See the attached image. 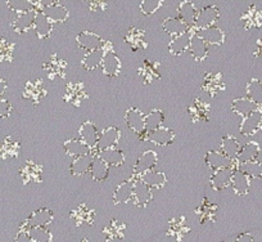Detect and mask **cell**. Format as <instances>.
<instances>
[{
	"label": "cell",
	"mask_w": 262,
	"mask_h": 242,
	"mask_svg": "<svg viewBox=\"0 0 262 242\" xmlns=\"http://www.w3.org/2000/svg\"><path fill=\"white\" fill-rule=\"evenodd\" d=\"M12 52H13V47L11 43L7 40H0V62L11 59Z\"/></svg>",
	"instance_id": "60d3db41"
},
{
	"label": "cell",
	"mask_w": 262,
	"mask_h": 242,
	"mask_svg": "<svg viewBox=\"0 0 262 242\" xmlns=\"http://www.w3.org/2000/svg\"><path fill=\"white\" fill-rule=\"evenodd\" d=\"M125 121L128 129L137 134L145 132V115L138 108H128L125 113Z\"/></svg>",
	"instance_id": "3957f363"
},
{
	"label": "cell",
	"mask_w": 262,
	"mask_h": 242,
	"mask_svg": "<svg viewBox=\"0 0 262 242\" xmlns=\"http://www.w3.org/2000/svg\"><path fill=\"white\" fill-rule=\"evenodd\" d=\"M241 147L242 146L239 145V142L235 139V138L231 137V135H228V137L224 138L223 142H221L220 150L221 152L225 153L228 157L233 158V160H236L239 151H241Z\"/></svg>",
	"instance_id": "1f68e13d"
},
{
	"label": "cell",
	"mask_w": 262,
	"mask_h": 242,
	"mask_svg": "<svg viewBox=\"0 0 262 242\" xmlns=\"http://www.w3.org/2000/svg\"><path fill=\"white\" fill-rule=\"evenodd\" d=\"M90 174H92V178L97 182H103L107 179L108 174H110V166L97 156V157L93 158L92 166H90Z\"/></svg>",
	"instance_id": "f1b7e54d"
},
{
	"label": "cell",
	"mask_w": 262,
	"mask_h": 242,
	"mask_svg": "<svg viewBox=\"0 0 262 242\" xmlns=\"http://www.w3.org/2000/svg\"><path fill=\"white\" fill-rule=\"evenodd\" d=\"M18 153V143L14 142L12 138H6L0 143V156L3 158L16 157Z\"/></svg>",
	"instance_id": "d590c367"
},
{
	"label": "cell",
	"mask_w": 262,
	"mask_h": 242,
	"mask_svg": "<svg viewBox=\"0 0 262 242\" xmlns=\"http://www.w3.org/2000/svg\"><path fill=\"white\" fill-rule=\"evenodd\" d=\"M162 29L165 30V32H167L171 36H175V35L183 34V32L188 31L189 26L180 19L179 17H170V18H166L162 24Z\"/></svg>",
	"instance_id": "4316f807"
},
{
	"label": "cell",
	"mask_w": 262,
	"mask_h": 242,
	"mask_svg": "<svg viewBox=\"0 0 262 242\" xmlns=\"http://www.w3.org/2000/svg\"><path fill=\"white\" fill-rule=\"evenodd\" d=\"M93 158L94 157H93L90 153L74 157V161H72L71 166H70V171H71L72 175L81 176L84 175V174L89 173L90 166H92V163H93Z\"/></svg>",
	"instance_id": "7402d4cb"
},
{
	"label": "cell",
	"mask_w": 262,
	"mask_h": 242,
	"mask_svg": "<svg viewBox=\"0 0 262 242\" xmlns=\"http://www.w3.org/2000/svg\"><path fill=\"white\" fill-rule=\"evenodd\" d=\"M163 120H165V115L162 111L153 110L149 113L145 115V132H150L157 128L162 127Z\"/></svg>",
	"instance_id": "e575fe53"
},
{
	"label": "cell",
	"mask_w": 262,
	"mask_h": 242,
	"mask_svg": "<svg viewBox=\"0 0 262 242\" xmlns=\"http://www.w3.org/2000/svg\"><path fill=\"white\" fill-rule=\"evenodd\" d=\"M55 3H59V0H40V6L44 8V7H49V6H53V4Z\"/></svg>",
	"instance_id": "bcb514c9"
},
{
	"label": "cell",
	"mask_w": 262,
	"mask_h": 242,
	"mask_svg": "<svg viewBox=\"0 0 262 242\" xmlns=\"http://www.w3.org/2000/svg\"><path fill=\"white\" fill-rule=\"evenodd\" d=\"M234 168H223L213 170V174L210 178L211 187L216 191H223L228 188L231 183Z\"/></svg>",
	"instance_id": "277c9868"
},
{
	"label": "cell",
	"mask_w": 262,
	"mask_h": 242,
	"mask_svg": "<svg viewBox=\"0 0 262 242\" xmlns=\"http://www.w3.org/2000/svg\"><path fill=\"white\" fill-rule=\"evenodd\" d=\"M196 35L202 37L208 45H221L225 42V34L220 27L211 25L205 29H198Z\"/></svg>",
	"instance_id": "8992f818"
},
{
	"label": "cell",
	"mask_w": 262,
	"mask_h": 242,
	"mask_svg": "<svg viewBox=\"0 0 262 242\" xmlns=\"http://www.w3.org/2000/svg\"><path fill=\"white\" fill-rule=\"evenodd\" d=\"M100 67H102L103 74L110 77H116L121 71V60L116 53H113L112 50H108L103 57Z\"/></svg>",
	"instance_id": "9c48e42d"
},
{
	"label": "cell",
	"mask_w": 262,
	"mask_h": 242,
	"mask_svg": "<svg viewBox=\"0 0 262 242\" xmlns=\"http://www.w3.org/2000/svg\"><path fill=\"white\" fill-rule=\"evenodd\" d=\"M236 241H253V237L249 233H242L236 237Z\"/></svg>",
	"instance_id": "f6af8a7d"
},
{
	"label": "cell",
	"mask_w": 262,
	"mask_h": 242,
	"mask_svg": "<svg viewBox=\"0 0 262 242\" xmlns=\"http://www.w3.org/2000/svg\"><path fill=\"white\" fill-rule=\"evenodd\" d=\"M196 13H198V11L195 9V6H194L191 2H189V0H184V2H181L180 6H179L178 8L179 18L183 19L189 27L194 26V22H195V18H196Z\"/></svg>",
	"instance_id": "cb8c5ba5"
},
{
	"label": "cell",
	"mask_w": 262,
	"mask_h": 242,
	"mask_svg": "<svg viewBox=\"0 0 262 242\" xmlns=\"http://www.w3.org/2000/svg\"><path fill=\"white\" fill-rule=\"evenodd\" d=\"M191 35L188 31L183 32V34L175 35V36L171 39L170 44H168V50L172 55H181L189 50V45H190Z\"/></svg>",
	"instance_id": "9a60e30c"
},
{
	"label": "cell",
	"mask_w": 262,
	"mask_h": 242,
	"mask_svg": "<svg viewBox=\"0 0 262 242\" xmlns=\"http://www.w3.org/2000/svg\"><path fill=\"white\" fill-rule=\"evenodd\" d=\"M219 17H220L219 9L216 8L215 6H207L196 13L194 26H195L196 30L205 29V27L211 26V25H215V22L217 21Z\"/></svg>",
	"instance_id": "7a4b0ae2"
},
{
	"label": "cell",
	"mask_w": 262,
	"mask_h": 242,
	"mask_svg": "<svg viewBox=\"0 0 262 242\" xmlns=\"http://www.w3.org/2000/svg\"><path fill=\"white\" fill-rule=\"evenodd\" d=\"M105 54V50L103 48H98V49L90 50L86 53V55L84 57V59L81 60V66L84 67L88 71H93L97 67H99L102 65L103 57Z\"/></svg>",
	"instance_id": "603a6c76"
},
{
	"label": "cell",
	"mask_w": 262,
	"mask_h": 242,
	"mask_svg": "<svg viewBox=\"0 0 262 242\" xmlns=\"http://www.w3.org/2000/svg\"><path fill=\"white\" fill-rule=\"evenodd\" d=\"M103 40L100 39V36H98L97 34H93V32L84 31L81 34L77 35V45H79L81 49L90 52V50L98 49V48H102Z\"/></svg>",
	"instance_id": "44dd1931"
},
{
	"label": "cell",
	"mask_w": 262,
	"mask_h": 242,
	"mask_svg": "<svg viewBox=\"0 0 262 242\" xmlns=\"http://www.w3.org/2000/svg\"><path fill=\"white\" fill-rule=\"evenodd\" d=\"M79 134L80 139H81L85 145L89 146L92 150L97 148L98 139H99V133H98L97 127L94 125V123H92V121H85L84 124L80 127Z\"/></svg>",
	"instance_id": "7c38bea8"
},
{
	"label": "cell",
	"mask_w": 262,
	"mask_h": 242,
	"mask_svg": "<svg viewBox=\"0 0 262 242\" xmlns=\"http://www.w3.org/2000/svg\"><path fill=\"white\" fill-rule=\"evenodd\" d=\"M206 164L208 168L212 170H217V169L223 168H234V160L228 157L225 153L219 152V151H210L206 155Z\"/></svg>",
	"instance_id": "30bf717a"
},
{
	"label": "cell",
	"mask_w": 262,
	"mask_h": 242,
	"mask_svg": "<svg viewBox=\"0 0 262 242\" xmlns=\"http://www.w3.org/2000/svg\"><path fill=\"white\" fill-rule=\"evenodd\" d=\"M25 94L29 95V98H31V99H37L40 97V88L36 84H31L30 83V84H27Z\"/></svg>",
	"instance_id": "7bdbcfd3"
},
{
	"label": "cell",
	"mask_w": 262,
	"mask_h": 242,
	"mask_svg": "<svg viewBox=\"0 0 262 242\" xmlns=\"http://www.w3.org/2000/svg\"><path fill=\"white\" fill-rule=\"evenodd\" d=\"M53 213L49 209H40V210L34 211L29 219L26 220L25 227L32 228V227H47L48 224L52 223Z\"/></svg>",
	"instance_id": "d6986e66"
},
{
	"label": "cell",
	"mask_w": 262,
	"mask_h": 242,
	"mask_svg": "<svg viewBox=\"0 0 262 242\" xmlns=\"http://www.w3.org/2000/svg\"><path fill=\"white\" fill-rule=\"evenodd\" d=\"M258 153H259L258 143L248 142V143H246L243 147H241V151H239L236 161H238V164L253 161L258 157Z\"/></svg>",
	"instance_id": "f546056e"
},
{
	"label": "cell",
	"mask_w": 262,
	"mask_h": 242,
	"mask_svg": "<svg viewBox=\"0 0 262 242\" xmlns=\"http://www.w3.org/2000/svg\"><path fill=\"white\" fill-rule=\"evenodd\" d=\"M16 241H31V238H30V234H29V229L19 232L18 236L16 237Z\"/></svg>",
	"instance_id": "ee69618b"
},
{
	"label": "cell",
	"mask_w": 262,
	"mask_h": 242,
	"mask_svg": "<svg viewBox=\"0 0 262 242\" xmlns=\"http://www.w3.org/2000/svg\"><path fill=\"white\" fill-rule=\"evenodd\" d=\"M153 193L152 188L144 185L139 178L134 183V193H133V201L137 206H147L152 201Z\"/></svg>",
	"instance_id": "ba28073f"
},
{
	"label": "cell",
	"mask_w": 262,
	"mask_h": 242,
	"mask_svg": "<svg viewBox=\"0 0 262 242\" xmlns=\"http://www.w3.org/2000/svg\"><path fill=\"white\" fill-rule=\"evenodd\" d=\"M149 142L155 143L157 146H168L173 142V138H175V133L172 132L168 128H157L155 130H150V132H147V135H145Z\"/></svg>",
	"instance_id": "8fae6325"
},
{
	"label": "cell",
	"mask_w": 262,
	"mask_h": 242,
	"mask_svg": "<svg viewBox=\"0 0 262 242\" xmlns=\"http://www.w3.org/2000/svg\"><path fill=\"white\" fill-rule=\"evenodd\" d=\"M163 0H142L140 3V11L145 16L155 14L162 6Z\"/></svg>",
	"instance_id": "f35d334b"
},
{
	"label": "cell",
	"mask_w": 262,
	"mask_h": 242,
	"mask_svg": "<svg viewBox=\"0 0 262 242\" xmlns=\"http://www.w3.org/2000/svg\"><path fill=\"white\" fill-rule=\"evenodd\" d=\"M6 90H7V83H6V80L0 79V98L3 97L4 93H6Z\"/></svg>",
	"instance_id": "7dc6e473"
},
{
	"label": "cell",
	"mask_w": 262,
	"mask_h": 242,
	"mask_svg": "<svg viewBox=\"0 0 262 242\" xmlns=\"http://www.w3.org/2000/svg\"><path fill=\"white\" fill-rule=\"evenodd\" d=\"M12 112V106L11 103L3 97L0 98V118H7L11 116Z\"/></svg>",
	"instance_id": "b9f144b4"
},
{
	"label": "cell",
	"mask_w": 262,
	"mask_h": 242,
	"mask_svg": "<svg viewBox=\"0 0 262 242\" xmlns=\"http://www.w3.org/2000/svg\"><path fill=\"white\" fill-rule=\"evenodd\" d=\"M189 50H190L191 55L195 60H203L207 57L208 53V44L198 35L191 36L190 45H189Z\"/></svg>",
	"instance_id": "d4e9b609"
},
{
	"label": "cell",
	"mask_w": 262,
	"mask_h": 242,
	"mask_svg": "<svg viewBox=\"0 0 262 242\" xmlns=\"http://www.w3.org/2000/svg\"><path fill=\"white\" fill-rule=\"evenodd\" d=\"M29 234L31 241L35 242H49L52 239V234L45 227H32L29 228Z\"/></svg>",
	"instance_id": "8d00e7d4"
},
{
	"label": "cell",
	"mask_w": 262,
	"mask_h": 242,
	"mask_svg": "<svg viewBox=\"0 0 262 242\" xmlns=\"http://www.w3.org/2000/svg\"><path fill=\"white\" fill-rule=\"evenodd\" d=\"M98 157L102 158L108 166H121L125 163V153L116 147L98 151Z\"/></svg>",
	"instance_id": "ac0fdd59"
},
{
	"label": "cell",
	"mask_w": 262,
	"mask_h": 242,
	"mask_svg": "<svg viewBox=\"0 0 262 242\" xmlns=\"http://www.w3.org/2000/svg\"><path fill=\"white\" fill-rule=\"evenodd\" d=\"M259 130H261V132H262V120H261V125H259Z\"/></svg>",
	"instance_id": "681fc988"
},
{
	"label": "cell",
	"mask_w": 262,
	"mask_h": 242,
	"mask_svg": "<svg viewBox=\"0 0 262 242\" xmlns=\"http://www.w3.org/2000/svg\"><path fill=\"white\" fill-rule=\"evenodd\" d=\"M7 6L16 13H24V12L32 11L35 8V6L30 0H7Z\"/></svg>",
	"instance_id": "74e56055"
},
{
	"label": "cell",
	"mask_w": 262,
	"mask_h": 242,
	"mask_svg": "<svg viewBox=\"0 0 262 242\" xmlns=\"http://www.w3.org/2000/svg\"><path fill=\"white\" fill-rule=\"evenodd\" d=\"M262 120V111L258 108L251 112L249 115L244 116L243 121L241 124V133L244 137H251V135L256 134L259 130V125H261Z\"/></svg>",
	"instance_id": "6da1fadb"
},
{
	"label": "cell",
	"mask_w": 262,
	"mask_h": 242,
	"mask_svg": "<svg viewBox=\"0 0 262 242\" xmlns=\"http://www.w3.org/2000/svg\"><path fill=\"white\" fill-rule=\"evenodd\" d=\"M42 13L49 18V21L52 24H62L70 16L69 9L66 8V7L60 6L59 3H55L49 7H44L42 8Z\"/></svg>",
	"instance_id": "ffe728a7"
},
{
	"label": "cell",
	"mask_w": 262,
	"mask_h": 242,
	"mask_svg": "<svg viewBox=\"0 0 262 242\" xmlns=\"http://www.w3.org/2000/svg\"><path fill=\"white\" fill-rule=\"evenodd\" d=\"M35 32L39 37L44 39V37H48L50 34H52L53 30V24L49 21L47 16L41 12H36V17H35V24H34Z\"/></svg>",
	"instance_id": "484cf974"
},
{
	"label": "cell",
	"mask_w": 262,
	"mask_h": 242,
	"mask_svg": "<svg viewBox=\"0 0 262 242\" xmlns=\"http://www.w3.org/2000/svg\"><path fill=\"white\" fill-rule=\"evenodd\" d=\"M138 178H139L144 185H147L148 187L152 188V190H160V188H162L166 183L165 173H162V171H157L155 170V169L140 174Z\"/></svg>",
	"instance_id": "2e32d148"
},
{
	"label": "cell",
	"mask_w": 262,
	"mask_h": 242,
	"mask_svg": "<svg viewBox=\"0 0 262 242\" xmlns=\"http://www.w3.org/2000/svg\"><path fill=\"white\" fill-rule=\"evenodd\" d=\"M158 163V156L155 151H145L144 153L139 156L134 165V174L139 176L140 174L145 173L148 170H152L156 168Z\"/></svg>",
	"instance_id": "52a82bcc"
},
{
	"label": "cell",
	"mask_w": 262,
	"mask_h": 242,
	"mask_svg": "<svg viewBox=\"0 0 262 242\" xmlns=\"http://www.w3.org/2000/svg\"><path fill=\"white\" fill-rule=\"evenodd\" d=\"M66 153L71 157H77V156L88 155L92 152V148L85 145L81 139H70L64 142Z\"/></svg>",
	"instance_id": "83f0119b"
},
{
	"label": "cell",
	"mask_w": 262,
	"mask_h": 242,
	"mask_svg": "<svg viewBox=\"0 0 262 242\" xmlns=\"http://www.w3.org/2000/svg\"><path fill=\"white\" fill-rule=\"evenodd\" d=\"M249 179L251 178L247 174H244L243 171L239 170V169H234L230 186L233 187V191L236 195L243 196L248 193L249 187H251V180Z\"/></svg>",
	"instance_id": "4fadbf2b"
},
{
	"label": "cell",
	"mask_w": 262,
	"mask_h": 242,
	"mask_svg": "<svg viewBox=\"0 0 262 242\" xmlns=\"http://www.w3.org/2000/svg\"><path fill=\"white\" fill-rule=\"evenodd\" d=\"M30 2H31V3L34 4V6H37V4L40 3V0H30Z\"/></svg>",
	"instance_id": "c3c4849f"
},
{
	"label": "cell",
	"mask_w": 262,
	"mask_h": 242,
	"mask_svg": "<svg viewBox=\"0 0 262 242\" xmlns=\"http://www.w3.org/2000/svg\"><path fill=\"white\" fill-rule=\"evenodd\" d=\"M121 133L117 128L115 127H108L103 130L99 134V139H98L97 150H105V148H112L116 147L120 142Z\"/></svg>",
	"instance_id": "5b68a950"
},
{
	"label": "cell",
	"mask_w": 262,
	"mask_h": 242,
	"mask_svg": "<svg viewBox=\"0 0 262 242\" xmlns=\"http://www.w3.org/2000/svg\"><path fill=\"white\" fill-rule=\"evenodd\" d=\"M231 108L235 113H238L239 116L244 117V116L249 115L251 112H253L257 108V105L254 102H252L248 97H242L236 98L235 100H233L231 103Z\"/></svg>",
	"instance_id": "4dcf8cb0"
},
{
	"label": "cell",
	"mask_w": 262,
	"mask_h": 242,
	"mask_svg": "<svg viewBox=\"0 0 262 242\" xmlns=\"http://www.w3.org/2000/svg\"><path fill=\"white\" fill-rule=\"evenodd\" d=\"M238 169L243 171L244 174H247L251 179L262 178V164L257 160L238 164Z\"/></svg>",
	"instance_id": "836d02e7"
},
{
	"label": "cell",
	"mask_w": 262,
	"mask_h": 242,
	"mask_svg": "<svg viewBox=\"0 0 262 242\" xmlns=\"http://www.w3.org/2000/svg\"><path fill=\"white\" fill-rule=\"evenodd\" d=\"M247 97L258 106H262V83L258 79L249 80L247 84Z\"/></svg>",
	"instance_id": "d6a6232c"
},
{
	"label": "cell",
	"mask_w": 262,
	"mask_h": 242,
	"mask_svg": "<svg viewBox=\"0 0 262 242\" xmlns=\"http://www.w3.org/2000/svg\"><path fill=\"white\" fill-rule=\"evenodd\" d=\"M134 183L135 180H125L121 185L117 186L115 193H113V203L116 205L118 204H126L133 200V193H134Z\"/></svg>",
	"instance_id": "e0dca14e"
},
{
	"label": "cell",
	"mask_w": 262,
	"mask_h": 242,
	"mask_svg": "<svg viewBox=\"0 0 262 242\" xmlns=\"http://www.w3.org/2000/svg\"><path fill=\"white\" fill-rule=\"evenodd\" d=\"M35 17H36V12H35V9H32V11H29V12H24V13H18L17 18L14 19L13 24H12L14 31L19 32V34H25V32L34 29Z\"/></svg>",
	"instance_id": "5bb4252c"
},
{
	"label": "cell",
	"mask_w": 262,
	"mask_h": 242,
	"mask_svg": "<svg viewBox=\"0 0 262 242\" xmlns=\"http://www.w3.org/2000/svg\"><path fill=\"white\" fill-rule=\"evenodd\" d=\"M37 166L34 164H27L24 169H22V176L26 180H37L40 179V170H37Z\"/></svg>",
	"instance_id": "ab89813d"
}]
</instances>
